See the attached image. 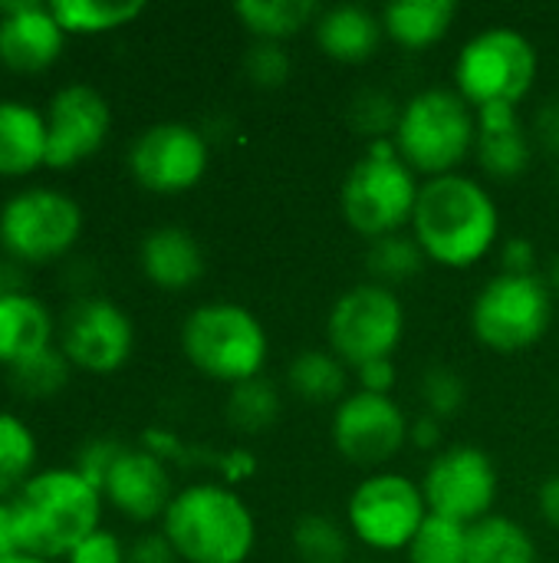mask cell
<instances>
[{
    "mask_svg": "<svg viewBox=\"0 0 559 563\" xmlns=\"http://www.w3.org/2000/svg\"><path fill=\"white\" fill-rule=\"evenodd\" d=\"M412 231L428 261L445 267H471L494 247L501 214L488 188L451 172L422 185Z\"/></svg>",
    "mask_w": 559,
    "mask_h": 563,
    "instance_id": "obj_1",
    "label": "cell"
},
{
    "mask_svg": "<svg viewBox=\"0 0 559 563\" xmlns=\"http://www.w3.org/2000/svg\"><path fill=\"white\" fill-rule=\"evenodd\" d=\"M10 511L20 554L43 561L69 558L76 544L99 531L102 492L76 468H46L10 498Z\"/></svg>",
    "mask_w": 559,
    "mask_h": 563,
    "instance_id": "obj_2",
    "label": "cell"
},
{
    "mask_svg": "<svg viewBox=\"0 0 559 563\" xmlns=\"http://www.w3.org/2000/svg\"><path fill=\"white\" fill-rule=\"evenodd\" d=\"M161 534L188 563H244L254 551V515L224 485H191L178 492L161 518Z\"/></svg>",
    "mask_w": 559,
    "mask_h": 563,
    "instance_id": "obj_3",
    "label": "cell"
},
{
    "mask_svg": "<svg viewBox=\"0 0 559 563\" xmlns=\"http://www.w3.org/2000/svg\"><path fill=\"white\" fill-rule=\"evenodd\" d=\"M392 142L412 172L451 175L478 145V115L458 89H425L402 106Z\"/></svg>",
    "mask_w": 559,
    "mask_h": 563,
    "instance_id": "obj_4",
    "label": "cell"
},
{
    "mask_svg": "<svg viewBox=\"0 0 559 563\" xmlns=\"http://www.w3.org/2000/svg\"><path fill=\"white\" fill-rule=\"evenodd\" d=\"M418 191L415 172L402 162L392 135L372 139L369 152L343 181V218L369 241L399 234L415 214Z\"/></svg>",
    "mask_w": 559,
    "mask_h": 563,
    "instance_id": "obj_5",
    "label": "cell"
},
{
    "mask_svg": "<svg viewBox=\"0 0 559 563\" xmlns=\"http://www.w3.org/2000/svg\"><path fill=\"white\" fill-rule=\"evenodd\" d=\"M181 346L194 369L217 383L257 379L267 363V330L241 303H204L181 327Z\"/></svg>",
    "mask_w": 559,
    "mask_h": 563,
    "instance_id": "obj_6",
    "label": "cell"
},
{
    "mask_svg": "<svg viewBox=\"0 0 559 563\" xmlns=\"http://www.w3.org/2000/svg\"><path fill=\"white\" fill-rule=\"evenodd\" d=\"M537 79V46L514 26L474 33L455 63L458 96L471 106H517Z\"/></svg>",
    "mask_w": 559,
    "mask_h": 563,
    "instance_id": "obj_7",
    "label": "cell"
},
{
    "mask_svg": "<svg viewBox=\"0 0 559 563\" xmlns=\"http://www.w3.org/2000/svg\"><path fill=\"white\" fill-rule=\"evenodd\" d=\"M554 323V290L540 274H497L471 307L474 336L497 353H521Z\"/></svg>",
    "mask_w": 559,
    "mask_h": 563,
    "instance_id": "obj_8",
    "label": "cell"
},
{
    "mask_svg": "<svg viewBox=\"0 0 559 563\" xmlns=\"http://www.w3.org/2000/svg\"><path fill=\"white\" fill-rule=\"evenodd\" d=\"M329 346L346 366H369L392 360L405 333V307L385 284H359L346 290L329 310Z\"/></svg>",
    "mask_w": 559,
    "mask_h": 563,
    "instance_id": "obj_9",
    "label": "cell"
},
{
    "mask_svg": "<svg viewBox=\"0 0 559 563\" xmlns=\"http://www.w3.org/2000/svg\"><path fill=\"white\" fill-rule=\"evenodd\" d=\"M82 231V208L56 188H23L0 208V244L23 264L63 257Z\"/></svg>",
    "mask_w": 559,
    "mask_h": 563,
    "instance_id": "obj_10",
    "label": "cell"
},
{
    "mask_svg": "<svg viewBox=\"0 0 559 563\" xmlns=\"http://www.w3.org/2000/svg\"><path fill=\"white\" fill-rule=\"evenodd\" d=\"M425 518H428V505L422 485L392 472L359 482L346 508V521L353 534L376 551L409 548Z\"/></svg>",
    "mask_w": 559,
    "mask_h": 563,
    "instance_id": "obj_11",
    "label": "cell"
},
{
    "mask_svg": "<svg viewBox=\"0 0 559 563\" xmlns=\"http://www.w3.org/2000/svg\"><path fill=\"white\" fill-rule=\"evenodd\" d=\"M422 495L428 515H441L471 528L488 518L497 498V468L481 449L451 445L432 459L422 482Z\"/></svg>",
    "mask_w": 559,
    "mask_h": 563,
    "instance_id": "obj_12",
    "label": "cell"
},
{
    "mask_svg": "<svg viewBox=\"0 0 559 563\" xmlns=\"http://www.w3.org/2000/svg\"><path fill=\"white\" fill-rule=\"evenodd\" d=\"M128 172L148 191H188L208 172V142L188 122H155L132 142Z\"/></svg>",
    "mask_w": 559,
    "mask_h": 563,
    "instance_id": "obj_13",
    "label": "cell"
},
{
    "mask_svg": "<svg viewBox=\"0 0 559 563\" xmlns=\"http://www.w3.org/2000/svg\"><path fill=\"white\" fill-rule=\"evenodd\" d=\"M135 330L122 307L105 297H79L66 307L59 323V346L66 360L86 373L109 376L132 356Z\"/></svg>",
    "mask_w": 559,
    "mask_h": 563,
    "instance_id": "obj_14",
    "label": "cell"
},
{
    "mask_svg": "<svg viewBox=\"0 0 559 563\" xmlns=\"http://www.w3.org/2000/svg\"><path fill=\"white\" fill-rule=\"evenodd\" d=\"M333 442L356 465H382L409 442V419L392 396L359 389L336 406Z\"/></svg>",
    "mask_w": 559,
    "mask_h": 563,
    "instance_id": "obj_15",
    "label": "cell"
},
{
    "mask_svg": "<svg viewBox=\"0 0 559 563\" xmlns=\"http://www.w3.org/2000/svg\"><path fill=\"white\" fill-rule=\"evenodd\" d=\"M112 112L99 89L86 82L63 86L46 106V165L72 168L96 155L109 135Z\"/></svg>",
    "mask_w": 559,
    "mask_h": 563,
    "instance_id": "obj_16",
    "label": "cell"
},
{
    "mask_svg": "<svg viewBox=\"0 0 559 563\" xmlns=\"http://www.w3.org/2000/svg\"><path fill=\"white\" fill-rule=\"evenodd\" d=\"M66 43V30L53 16L49 3L20 0L0 7V63L10 73L49 69Z\"/></svg>",
    "mask_w": 559,
    "mask_h": 563,
    "instance_id": "obj_17",
    "label": "cell"
},
{
    "mask_svg": "<svg viewBox=\"0 0 559 563\" xmlns=\"http://www.w3.org/2000/svg\"><path fill=\"white\" fill-rule=\"evenodd\" d=\"M102 498L132 521H155L165 518L175 495L168 468L158 455L148 449H125L102 485Z\"/></svg>",
    "mask_w": 559,
    "mask_h": 563,
    "instance_id": "obj_18",
    "label": "cell"
},
{
    "mask_svg": "<svg viewBox=\"0 0 559 563\" xmlns=\"http://www.w3.org/2000/svg\"><path fill=\"white\" fill-rule=\"evenodd\" d=\"M478 115V158L494 178H517L530 165V139L517 115V106H481Z\"/></svg>",
    "mask_w": 559,
    "mask_h": 563,
    "instance_id": "obj_19",
    "label": "cell"
},
{
    "mask_svg": "<svg viewBox=\"0 0 559 563\" xmlns=\"http://www.w3.org/2000/svg\"><path fill=\"white\" fill-rule=\"evenodd\" d=\"M313 30L320 49L336 63H366L369 56H376L385 33L382 16L359 3H336L329 10H320Z\"/></svg>",
    "mask_w": 559,
    "mask_h": 563,
    "instance_id": "obj_20",
    "label": "cell"
},
{
    "mask_svg": "<svg viewBox=\"0 0 559 563\" xmlns=\"http://www.w3.org/2000/svg\"><path fill=\"white\" fill-rule=\"evenodd\" d=\"M142 271L152 284L165 290H185L204 274V254L191 231L178 224H161L142 241Z\"/></svg>",
    "mask_w": 559,
    "mask_h": 563,
    "instance_id": "obj_21",
    "label": "cell"
},
{
    "mask_svg": "<svg viewBox=\"0 0 559 563\" xmlns=\"http://www.w3.org/2000/svg\"><path fill=\"white\" fill-rule=\"evenodd\" d=\"M53 340V317L46 303L23 290L0 294V363L16 366L43 350Z\"/></svg>",
    "mask_w": 559,
    "mask_h": 563,
    "instance_id": "obj_22",
    "label": "cell"
},
{
    "mask_svg": "<svg viewBox=\"0 0 559 563\" xmlns=\"http://www.w3.org/2000/svg\"><path fill=\"white\" fill-rule=\"evenodd\" d=\"M46 165V115L20 99H0V175Z\"/></svg>",
    "mask_w": 559,
    "mask_h": 563,
    "instance_id": "obj_23",
    "label": "cell"
},
{
    "mask_svg": "<svg viewBox=\"0 0 559 563\" xmlns=\"http://www.w3.org/2000/svg\"><path fill=\"white\" fill-rule=\"evenodd\" d=\"M455 13H458L455 0H395L382 10V26L395 43L409 49H422L448 33Z\"/></svg>",
    "mask_w": 559,
    "mask_h": 563,
    "instance_id": "obj_24",
    "label": "cell"
},
{
    "mask_svg": "<svg viewBox=\"0 0 559 563\" xmlns=\"http://www.w3.org/2000/svg\"><path fill=\"white\" fill-rule=\"evenodd\" d=\"M465 563H537V544L524 525L488 515L468 528Z\"/></svg>",
    "mask_w": 559,
    "mask_h": 563,
    "instance_id": "obj_25",
    "label": "cell"
},
{
    "mask_svg": "<svg viewBox=\"0 0 559 563\" xmlns=\"http://www.w3.org/2000/svg\"><path fill=\"white\" fill-rule=\"evenodd\" d=\"M234 13L247 23L257 40L280 43L293 33H300L306 23L320 16V3L313 0H241L234 3Z\"/></svg>",
    "mask_w": 559,
    "mask_h": 563,
    "instance_id": "obj_26",
    "label": "cell"
},
{
    "mask_svg": "<svg viewBox=\"0 0 559 563\" xmlns=\"http://www.w3.org/2000/svg\"><path fill=\"white\" fill-rule=\"evenodd\" d=\"M287 379L293 386V393L306 402H343L349 393V376H346V363L336 353H320V350H306L300 353L290 369Z\"/></svg>",
    "mask_w": 559,
    "mask_h": 563,
    "instance_id": "obj_27",
    "label": "cell"
},
{
    "mask_svg": "<svg viewBox=\"0 0 559 563\" xmlns=\"http://www.w3.org/2000/svg\"><path fill=\"white\" fill-rule=\"evenodd\" d=\"M53 16L66 33H105L145 13L142 0H53Z\"/></svg>",
    "mask_w": 559,
    "mask_h": 563,
    "instance_id": "obj_28",
    "label": "cell"
},
{
    "mask_svg": "<svg viewBox=\"0 0 559 563\" xmlns=\"http://www.w3.org/2000/svg\"><path fill=\"white\" fill-rule=\"evenodd\" d=\"M33 465H36L33 432L13 412H0V498H13L33 478Z\"/></svg>",
    "mask_w": 559,
    "mask_h": 563,
    "instance_id": "obj_29",
    "label": "cell"
},
{
    "mask_svg": "<svg viewBox=\"0 0 559 563\" xmlns=\"http://www.w3.org/2000/svg\"><path fill=\"white\" fill-rule=\"evenodd\" d=\"M468 525L428 515L409 544V563H465Z\"/></svg>",
    "mask_w": 559,
    "mask_h": 563,
    "instance_id": "obj_30",
    "label": "cell"
},
{
    "mask_svg": "<svg viewBox=\"0 0 559 563\" xmlns=\"http://www.w3.org/2000/svg\"><path fill=\"white\" fill-rule=\"evenodd\" d=\"M227 419L241 432H250V435L267 432L280 419V393H277V386L260 379V376L234 386V393L227 399Z\"/></svg>",
    "mask_w": 559,
    "mask_h": 563,
    "instance_id": "obj_31",
    "label": "cell"
},
{
    "mask_svg": "<svg viewBox=\"0 0 559 563\" xmlns=\"http://www.w3.org/2000/svg\"><path fill=\"white\" fill-rule=\"evenodd\" d=\"M293 551L303 563H346L349 538L329 515H306L293 528Z\"/></svg>",
    "mask_w": 559,
    "mask_h": 563,
    "instance_id": "obj_32",
    "label": "cell"
},
{
    "mask_svg": "<svg viewBox=\"0 0 559 563\" xmlns=\"http://www.w3.org/2000/svg\"><path fill=\"white\" fill-rule=\"evenodd\" d=\"M66 379H69V360L63 350L53 346L26 363L10 366V386L26 399H49L66 386Z\"/></svg>",
    "mask_w": 559,
    "mask_h": 563,
    "instance_id": "obj_33",
    "label": "cell"
},
{
    "mask_svg": "<svg viewBox=\"0 0 559 563\" xmlns=\"http://www.w3.org/2000/svg\"><path fill=\"white\" fill-rule=\"evenodd\" d=\"M425 264V251L418 247L415 238L405 234H389L372 241L369 247V271L379 277L376 284H395V280H409L412 274H418V267Z\"/></svg>",
    "mask_w": 559,
    "mask_h": 563,
    "instance_id": "obj_34",
    "label": "cell"
},
{
    "mask_svg": "<svg viewBox=\"0 0 559 563\" xmlns=\"http://www.w3.org/2000/svg\"><path fill=\"white\" fill-rule=\"evenodd\" d=\"M422 393H425V402H428V409H432L435 419L455 416L465 406V383L458 379V373H451L445 366H438V369H432L425 376Z\"/></svg>",
    "mask_w": 559,
    "mask_h": 563,
    "instance_id": "obj_35",
    "label": "cell"
},
{
    "mask_svg": "<svg viewBox=\"0 0 559 563\" xmlns=\"http://www.w3.org/2000/svg\"><path fill=\"white\" fill-rule=\"evenodd\" d=\"M247 73L257 86H280L290 76V56L280 43L257 40L247 53Z\"/></svg>",
    "mask_w": 559,
    "mask_h": 563,
    "instance_id": "obj_36",
    "label": "cell"
},
{
    "mask_svg": "<svg viewBox=\"0 0 559 563\" xmlns=\"http://www.w3.org/2000/svg\"><path fill=\"white\" fill-rule=\"evenodd\" d=\"M122 452H125V445H119L115 439H96V442H89V445L79 452V465H76V472H79L92 488H99V492H102V485H105V478H109L112 465L122 459Z\"/></svg>",
    "mask_w": 559,
    "mask_h": 563,
    "instance_id": "obj_37",
    "label": "cell"
},
{
    "mask_svg": "<svg viewBox=\"0 0 559 563\" xmlns=\"http://www.w3.org/2000/svg\"><path fill=\"white\" fill-rule=\"evenodd\" d=\"M125 548L112 531H96L69 551V563H125Z\"/></svg>",
    "mask_w": 559,
    "mask_h": 563,
    "instance_id": "obj_38",
    "label": "cell"
},
{
    "mask_svg": "<svg viewBox=\"0 0 559 563\" xmlns=\"http://www.w3.org/2000/svg\"><path fill=\"white\" fill-rule=\"evenodd\" d=\"M125 563H178V554L165 534H145L128 548Z\"/></svg>",
    "mask_w": 559,
    "mask_h": 563,
    "instance_id": "obj_39",
    "label": "cell"
},
{
    "mask_svg": "<svg viewBox=\"0 0 559 563\" xmlns=\"http://www.w3.org/2000/svg\"><path fill=\"white\" fill-rule=\"evenodd\" d=\"M359 383H362V393L389 396V393H392V386H395L392 360H376V363L362 366V369H359Z\"/></svg>",
    "mask_w": 559,
    "mask_h": 563,
    "instance_id": "obj_40",
    "label": "cell"
},
{
    "mask_svg": "<svg viewBox=\"0 0 559 563\" xmlns=\"http://www.w3.org/2000/svg\"><path fill=\"white\" fill-rule=\"evenodd\" d=\"M409 442L415 449H422V452L438 449V442H441V422L435 416H422V419L409 422Z\"/></svg>",
    "mask_w": 559,
    "mask_h": 563,
    "instance_id": "obj_41",
    "label": "cell"
},
{
    "mask_svg": "<svg viewBox=\"0 0 559 563\" xmlns=\"http://www.w3.org/2000/svg\"><path fill=\"white\" fill-rule=\"evenodd\" d=\"M504 274H534V247L521 238L504 244Z\"/></svg>",
    "mask_w": 559,
    "mask_h": 563,
    "instance_id": "obj_42",
    "label": "cell"
},
{
    "mask_svg": "<svg viewBox=\"0 0 559 563\" xmlns=\"http://www.w3.org/2000/svg\"><path fill=\"white\" fill-rule=\"evenodd\" d=\"M537 139L550 148L559 152V99L547 102L537 115Z\"/></svg>",
    "mask_w": 559,
    "mask_h": 563,
    "instance_id": "obj_43",
    "label": "cell"
},
{
    "mask_svg": "<svg viewBox=\"0 0 559 563\" xmlns=\"http://www.w3.org/2000/svg\"><path fill=\"white\" fill-rule=\"evenodd\" d=\"M20 554L16 548V531H13V511H10V501H0V561Z\"/></svg>",
    "mask_w": 559,
    "mask_h": 563,
    "instance_id": "obj_44",
    "label": "cell"
},
{
    "mask_svg": "<svg viewBox=\"0 0 559 563\" xmlns=\"http://www.w3.org/2000/svg\"><path fill=\"white\" fill-rule=\"evenodd\" d=\"M221 468H224V475L231 478V482H237V478H250L254 475V468H257V462H254V455L250 452H231V455H224L221 459Z\"/></svg>",
    "mask_w": 559,
    "mask_h": 563,
    "instance_id": "obj_45",
    "label": "cell"
},
{
    "mask_svg": "<svg viewBox=\"0 0 559 563\" xmlns=\"http://www.w3.org/2000/svg\"><path fill=\"white\" fill-rule=\"evenodd\" d=\"M540 515L550 528L559 531V475L540 488Z\"/></svg>",
    "mask_w": 559,
    "mask_h": 563,
    "instance_id": "obj_46",
    "label": "cell"
},
{
    "mask_svg": "<svg viewBox=\"0 0 559 563\" xmlns=\"http://www.w3.org/2000/svg\"><path fill=\"white\" fill-rule=\"evenodd\" d=\"M547 284H550L554 297H559V257L554 261V267H550V277H547Z\"/></svg>",
    "mask_w": 559,
    "mask_h": 563,
    "instance_id": "obj_47",
    "label": "cell"
},
{
    "mask_svg": "<svg viewBox=\"0 0 559 563\" xmlns=\"http://www.w3.org/2000/svg\"><path fill=\"white\" fill-rule=\"evenodd\" d=\"M0 563H49V561H43V558H30V554H13V558H7V561H0Z\"/></svg>",
    "mask_w": 559,
    "mask_h": 563,
    "instance_id": "obj_48",
    "label": "cell"
},
{
    "mask_svg": "<svg viewBox=\"0 0 559 563\" xmlns=\"http://www.w3.org/2000/svg\"><path fill=\"white\" fill-rule=\"evenodd\" d=\"M0 280H3V271H0ZM0 294H3V290H0Z\"/></svg>",
    "mask_w": 559,
    "mask_h": 563,
    "instance_id": "obj_49",
    "label": "cell"
}]
</instances>
